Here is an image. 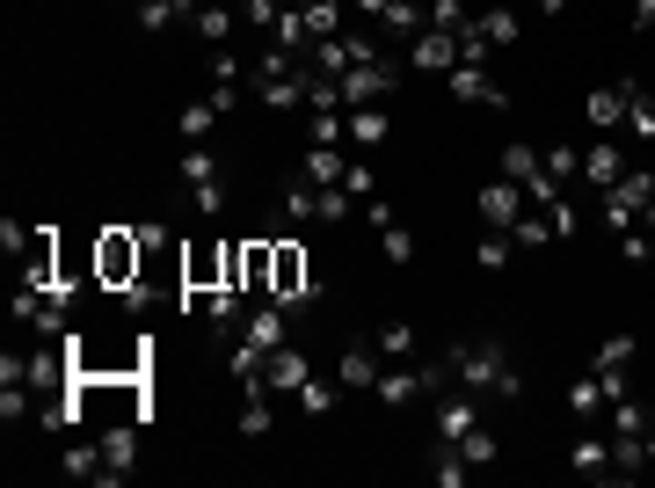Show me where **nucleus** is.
<instances>
[{
    "label": "nucleus",
    "instance_id": "nucleus-1",
    "mask_svg": "<svg viewBox=\"0 0 655 488\" xmlns=\"http://www.w3.org/2000/svg\"><path fill=\"white\" fill-rule=\"evenodd\" d=\"M445 372H451V386L488 394V402H518V394H524V380H518V365H510V350H502V343H451L445 350Z\"/></svg>",
    "mask_w": 655,
    "mask_h": 488
},
{
    "label": "nucleus",
    "instance_id": "nucleus-2",
    "mask_svg": "<svg viewBox=\"0 0 655 488\" xmlns=\"http://www.w3.org/2000/svg\"><path fill=\"white\" fill-rule=\"evenodd\" d=\"M270 299L284 307V314H299L313 299V270H306V248L292 241V233H270Z\"/></svg>",
    "mask_w": 655,
    "mask_h": 488
},
{
    "label": "nucleus",
    "instance_id": "nucleus-3",
    "mask_svg": "<svg viewBox=\"0 0 655 488\" xmlns=\"http://www.w3.org/2000/svg\"><path fill=\"white\" fill-rule=\"evenodd\" d=\"M138 256H146V233L110 227L103 241H95V284H103V292H132L138 284Z\"/></svg>",
    "mask_w": 655,
    "mask_h": 488
},
{
    "label": "nucleus",
    "instance_id": "nucleus-4",
    "mask_svg": "<svg viewBox=\"0 0 655 488\" xmlns=\"http://www.w3.org/2000/svg\"><path fill=\"white\" fill-rule=\"evenodd\" d=\"M394 81H401V59H386V44L372 59H357V66L343 73V103L357 110V103H386L394 95Z\"/></svg>",
    "mask_w": 655,
    "mask_h": 488
},
{
    "label": "nucleus",
    "instance_id": "nucleus-5",
    "mask_svg": "<svg viewBox=\"0 0 655 488\" xmlns=\"http://www.w3.org/2000/svg\"><path fill=\"white\" fill-rule=\"evenodd\" d=\"M219 154H211V146H190V154H183V190L197 197V211H205V219H219L226 211V183H219Z\"/></svg>",
    "mask_w": 655,
    "mask_h": 488
},
{
    "label": "nucleus",
    "instance_id": "nucleus-6",
    "mask_svg": "<svg viewBox=\"0 0 655 488\" xmlns=\"http://www.w3.org/2000/svg\"><path fill=\"white\" fill-rule=\"evenodd\" d=\"M524 211H532V197H524L518 183H510V175H502V183H481V227L510 233V227L524 219Z\"/></svg>",
    "mask_w": 655,
    "mask_h": 488
},
{
    "label": "nucleus",
    "instance_id": "nucleus-7",
    "mask_svg": "<svg viewBox=\"0 0 655 488\" xmlns=\"http://www.w3.org/2000/svg\"><path fill=\"white\" fill-rule=\"evenodd\" d=\"M380 372H386L380 343H350L343 357H335V386H343V394H372V386H380Z\"/></svg>",
    "mask_w": 655,
    "mask_h": 488
},
{
    "label": "nucleus",
    "instance_id": "nucleus-8",
    "mask_svg": "<svg viewBox=\"0 0 655 488\" xmlns=\"http://www.w3.org/2000/svg\"><path fill=\"white\" fill-rule=\"evenodd\" d=\"M626 168H634V160H626V146L612 139V132H597V139L583 146V183H590V190H612Z\"/></svg>",
    "mask_w": 655,
    "mask_h": 488
},
{
    "label": "nucleus",
    "instance_id": "nucleus-9",
    "mask_svg": "<svg viewBox=\"0 0 655 488\" xmlns=\"http://www.w3.org/2000/svg\"><path fill=\"white\" fill-rule=\"evenodd\" d=\"M190 30L205 37V52H226V44H233V30H241V0H205Z\"/></svg>",
    "mask_w": 655,
    "mask_h": 488
},
{
    "label": "nucleus",
    "instance_id": "nucleus-10",
    "mask_svg": "<svg viewBox=\"0 0 655 488\" xmlns=\"http://www.w3.org/2000/svg\"><path fill=\"white\" fill-rule=\"evenodd\" d=\"M262 380H270V394H292V402H299V386L313 380V365H306V350H299V343L270 350V365H262Z\"/></svg>",
    "mask_w": 655,
    "mask_h": 488
},
{
    "label": "nucleus",
    "instance_id": "nucleus-11",
    "mask_svg": "<svg viewBox=\"0 0 655 488\" xmlns=\"http://www.w3.org/2000/svg\"><path fill=\"white\" fill-rule=\"evenodd\" d=\"M408 66H423V73H451V66H459V37H451V30H423V37H408Z\"/></svg>",
    "mask_w": 655,
    "mask_h": 488
},
{
    "label": "nucleus",
    "instance_id": "nucleus-12",
    "mask_svg": "<svg viewBox=\"0 0 655 488\" xmlns=\"http://www.w3.org/2000/svg\"><path fill=\"white\" fill-rule=\"evenodd\" d=\"M22 284H59V241H52V227H30V241H22Z\"/></svg>",
    "mask_w": 655,
    "mask_h": 488
},
{
    "label": "nucleus",
    "instance_id": "nucleus-13",
    "mask_svg": "<svg viewBox=\"0 0 655 488\" xmlns=\"http://www.w3.org/2000/svg\"><path fill=\"white\" fill-rule=\"evenodd\" d=\"M95 445H103V481H124V474L138 467V437H132V423H110V430H95Z\"/></svg>",
    "mask_w": 655,
    "mask_h": 488
},
{
    "label": "nucleus",
    "instance_id": "nucleus-14",
    "mask_svg": "<svg viewBox=\"0 0 655 488\" xmlns=\"http://www.w3.org/2000/svg\"><path fill=\"white\" fill-rule=\"evenodd\" d=\"M583 117L597 124V132H626V81H604L583 95Z\"/></svg>",
    "mask_w": 655,
    "mask_h": 488
},
{
    "label": "nucleus",
    "instance_id": "nucleus-15",
    "mask_svg": "<svg viewBox=\"0 0 655 488\" xmlns=\"http://www.w3.org/2000/svg\"><path fill=\"white\" fill-rule=\"evenodd\" d=\"M445 81H451V95H459V103H488V110H510V87H496V81H488L481 66H451Z\"/></svg>",
    "mask_w": 655,
    "mask_h": 488
},
{
    "label": "nucleus",
    "instance_id": "nucleus-16",
    "mask_svg": "<svg viewBox=\"0 0 655 488\" xmlns=\"http://www.w3.org/2000/svg\"><path fill=\"white\" fill-rule=\"evenodd\" d=\"M569 467H575V474H590V481H620V459H612V437H575Z\"/></svg>",
    "mask_w": 655,
    "mask_h": 488
},
{
    "label": "nucleus",
    "instance_id": "nucleus-17",
    "mask_svg": "<svg viewBox=\"0 0 655 488\" xmlns=\"http://www.w3.org/2000/svg\"><path fill=\"white\" fill-rule=\"evenodd\" d=\"M474 37H481L488 52H510V44H518V15H510V8H481V15H474Z\"/></svg>",
    "mask_w": 655,
    "mask_h": 488
},
{
    "label": "nucleus",
    "instance_id": "nucleus-18",
    "mask_svg": "<svg viewBox=\"0 0 655 488\" xmlns=\"http://www.w3.org/2000/svg\"><path fill=\"white\" fill-rule=\"evenodd\" d=\"M604 408H612V394H604V380L597 372H583V380L569 386V416H583V423H597Z\"/></svg>",
    "mask_w": 655,
    "mask_h": 488
},
{
    "label": "nucleus",
    "instance_id": "nucleus-19",
    "mask_svg": "<svg viewBox=\"0 0 655 488\" xmlns=\"http://www.w3.org/2000/svg\"><path fill=\"white\" fill-rule=\"evenodd\" d=\"M372 343H380V357H386V365H408V357H423V343H415V329H408V321H386V329L372 335Z\"/></svg>",
    "mask_w": 655,
    "mask_h": 488
},
{
    "label": "nucleus",
    "instance_id": "nucleus-20",
    "mask_svg": "<svg viewBox=\"0 0 655 488\" xmlns=\"http://www.w3.org/2000/svg\"><path fill=\"white\" fill-rule=\"evenodd\" d=\"M626 132H634L641 146H655V103H648L641 81H626Z\"/></svg>",
    "mask_w": 655,
    "mask_h": 488
},
{
    "label": "nucleus",
    "instance_id": "nucleus-21",
    "mask_svg": "<svg viewBox=\"0 0 655 488\" xmlns=\"http://www.w3.org/2000/svg\"><path fill=\"white\" fill-rule=\"evenodd\" d=\"M350 117V146H380L386 139V110L380 103H357V110H343Z\"/></svg>",
    "mask_w": 655,
    "mask_h": 488
},
{
    "label": "nucleus",
    "instance_id": "nucleus-22",
    "mask_svg": "<svg viewBox=\"0 0 655 488\" xmlns=\"http://www.w3.org/2000/svg\"><path fill=\"white\" fill-rule=\"evenodd\" d=\"M343 175H350L343 146H306V183H343Z\"/></svg>",
    "mask_w": 655,
    "mask_h": 488
},
{
    "label": "nucleus",
    "instance_id": "nucleus-23",
    "mask_svg": "<svg viewBox=\"0 0 655 488\" xmlns=\"http://www.w3.org/2000/svg\"><path fill=\"white\" fill-rule=\"evenodd\" d=\"M474 262H481V270H510V262H518V241L488 227V233H481V248H474Z\"/></svg>",
    "mask_w": 655,
    "mask_h": 488
},
{
    "label": "nucleus",
    "instance_id": "nucleus-24",
    "mask_svg": "<svg viewBox=\"0 0 655 488\" xmlns=\"http://www.w3.org/2000/svg\"><path fill=\"white\" fill-rule=\"evenodd\" d=\"M299 219H321V190H313V183H292V190H284V227H299Z\"/></svg>",
    "mask_w": 655,
    "mask_h": 488
},
{
    "label": "nucleus",
    "instance_id": "nucleus-25",
    "mask_svg": "<svg viewBox=\"0 0 655 488\" xmlns=\"http://www.w3.org/2000/svg\"><path fill=\"white\" fill-rule=\"evenodd\" d=\"M175 124H183V139H190V146H205V139H211V124H219V110H211V103H190Z\"/></svg>",
    "mask_w": 655,
    "mask_h": 488
},
{
    "label": "nucleus",
    "instance_id": "nucleus-26",
    "mask_svg": "<svg viewBox=\"0 0 655 488\" xmlns=\"http://www.w3.org/2000/svg\"><path fill=\"white\" fill-rule=\"evenodd\" d=\"M466 22H474V8H466V0H430V30H451V37H459Z\"/></svg>",
    "mask_w": 655,
    "mask_h": 488
},
{
    "label": "nucleus",
    "instance_id": "nucleus-27",
    "mask_svg": "<svg viewBox=\"0 0 655 488\" xmlns=\"http://www.w3.org/2000/svg\"><path fill=\"white\" fill-rule=\"evenodd\" d=\"M547 175H553V183H575V175H583V146H553Z\"/></svg>",
    "mask_w": 655,
    "mask_h": 488
},
{
    "label": "nucleus",
    "instance_id": "nucleus-28",
    "mask_svg": "<svg viewBox=\"0 0 655 488\" xmlns=\"http://www.w3.org/2000/svg\"><path fill=\"white\" fill-rule=\"evenodd\" d=\"M459 453H466V467H496V437H488V430H466Z\"/></svg>",
    "mask_w": 655,
    "mask_h": 488
},
{
    "label": "nucleus",
    "instance_id": "nucleus-29",
    "mask_svg": "<svg viewBox=\"0 0 655 488\" xmlns=\"http://www.w3.org/2000/svg\"><path fill=\"white\" fill-rule=\"evenodd\" d=\"M380 241H386V256H394V262H415V233L401 227V219H386V227H380Z\"/></svg>",
    "mask_w": 655,
    "mask_h": 488
},
{
    "label": "nucleus",
    "instance_id": "nucleus-30",
    "mask_svg": "<svg viewBox=\"0 0 655 488\" xmlns=\"http://www.w3.org/2000/svg\"><path fill=\"white\" fill-rule=\"evenodd\" d=\"M299 408H306V416H328V408H335V386H328V380H306V386H299Z\"/></svg>",
    "mask_w": 655,
    "mask_h": 488
},
{
    "label": "nucleus",
    "instance_id": "nucleus-31",
    "mask_svg": "<svg viewBox=\"0 0 655 488\" xmlns=\"http://www.w3.org/2000/svg\"><path fill=\"white\" fill-rule=\"evenodd\" d=\"M270 423H277V416H270V394H248V408H241V430H248V437H262Z\"/></svg>",
    "mask_w": 655,
    "mask_h": 488
},
{
    "label": "nucleus",
    "instance_id": "nucleus-32",
    "mask_svg": "<svg viewBox=\"0 0 655 488\" xmlns=\"http://www.w3.org/2000/svg\"><path fill=\"white\" fill-rule=\"evenodd\" d=\"M343 190H350V197H357V205H364V197H380V175L364 168V160H350V175H343Z\"/></svg>",
    "mask_w": 655,
    "mask_h": 488
},
{
    "label": "nucleus",
    "instance_id": "nucleus-33",
    "mask_svg": "<svg viewBox=\"0 0 655 488\" xmlns=\"http://www.w3.org/2000/svg\"><path fill=\"white\" fill-rule=\"evenodd\" d=\"M634 30H655V0H634Z\"/></svg>",
    "mask_w": 655,
    "mask_h": 488
},
{
    "label": "nucleus",
    "instance_id": "nucleus-34",
    "mask_svg": "<svg viewBox=\"0 0 655 488\" xmlns=\"http://www.w3.org/2000/svg\"><path fill=\"white\" fill-rule=\"evenodd\" d=\"M561 8H569V0H539V15H561Z\"/></svg>",
    "mask_w": 655,
    "mask_h": 488
},
{
    "label": "nucleus",
    "instance_id": "nucleus-35",
    "mask_svg": "<svg viewBox=\"0 0 655 488\" xmlns=\"http://www.w3.org/2000/svg\"><path fill=\"white\" fill-rule=\"evenodd\" d=\"M648 423H655V394H648Z\"/></svg>",
    "mask_w": 655,
    "mask_h": 488
},
{
    "label": "nucleus",
    "instance_id": "nucleus-36",
    "mask_svg": "<svg viewBox=\"0 0 655 488\" xmlns=\"http://www.w3.org/2000/svg\"><path fill=\"white\" fill-rule=\"evenodd\" d=\"M284 8H292V0H284Z\"/></svg>",
    "mask_w": 655,
    "mask_h": 488
},
{
    "label": "nucleus",
    "instance_id": "nucleus-37",
    "mask_svg": "<svg viewBox=\"0 0 655 488\" xmlns=\"http://www.w3.org/2000/svg\"><path fill=\"white\" fill-rule=\"evenodd\" d=\"M132 8H138V0H132Z\"/></svg>",
    "mask_w": 655,
    "mask_h": 488
}]
</instances>
